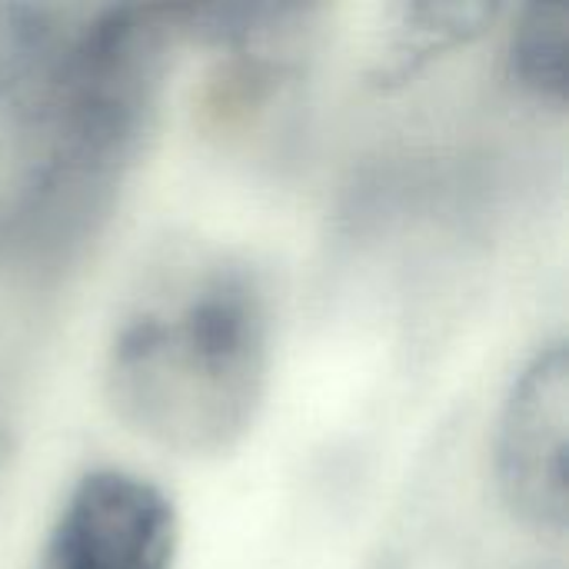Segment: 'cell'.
Listing matches in <instances>:
<instances>
[{"label": "cell", "mask_w": 569, "mask_h": 569, "mask_svg": "<svg viewBox=\"0 0 569 569\" xmlns=\"http://www.w3.org/2000/svg\"><path fill=\"white\" fill-rule=\"evenodd\" d=\"M187 7H103L53 27L37 13L10 57L3 100L23 147V197L80 207L110 187L137 153L187 33Z\"/></svg>", "instance_id": "cell-1"}, {"label": "cell", "mask_w": 569, "mask_h": 569, "mask_svg": "<svg viewBox=\"0 0 569 569\" xmlns=\"http://www.w3.org/2000/svg\"><path fill=\"white\" fill-rule=\"evenodd\" d=\"M267 377V307L237 267L130 317L103 363V390L120 423L180 457L237 447L260 413Z\"/></svg>", "instance_id": "cell-2"}, {"label": "cell", "mask_w": 569, "mask_h": 569, "mask_svg": "<svg viewBox=\"0 0 569 569\" xmlns=\"http://www.w3.org/2000/svg\"><path fill=\"white\" fill-rule=\"evenodd\" d=\"M569 353L553 340L520 370L497 430V487L507 510L537 533L567 530Z\"/></svg>", "instance_id": "cell-3"}, {"label": "cell", "mask_w": 569, "mask_h": 569, "mask_svg": "<svg viewBox=\"0 0 569 569\" xmlns=\"http://www.w3.org/2000/svg\"><path fill=\"white\" fill-rule=\"evenodd\" d=\"M173 500L147 477L93 470L57 513L40 569H173Z\"/></svg>", "instance_id": "cell-4"}, {"label": "cell", "mask_w": 569, "mask_h": 569, "mask_svg": "<svg viewBox=\"0 0 569 569\" xmlns=\"http://www.w3.org/2000/svg\"><path fill=\"white\" fill-rule=\"evenodd\" d=\"M497 3H403L393 10L390 37L373 63L380 87L407 83L433 57L477 40L493 20Z\"/></svg>", "instance_id": "cell-5"}, {"label": "cell", "mask_w": 569, "mask_h": 569, "mask_svg": "<svg viewBox=\"0 0 569 569\" xmlns=\"http://www.w3.org/2000/svg\"><path fill=\"white\" fill-rule=\"evenodd\" d=\"M569 23L563 3H530L517 17L507 47L510 80L540 103L567 107Z\"/></svg>", "instance_id": "cell-6"}, {"label": "cell", "mask_w": 569, "mask_h": 569, "mask_svg": "<svg viewBox=\"0 0 569 569\" xmlns=\"http://www.w3.org/2000/svg\"><path fill=\"white\" fill-rule=\"evenodd\" d=\"M3 450H7V437H3V427H0V460H3Z\"/></svg>", "instance_id": "cell-7"}]
</instances>
